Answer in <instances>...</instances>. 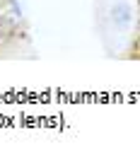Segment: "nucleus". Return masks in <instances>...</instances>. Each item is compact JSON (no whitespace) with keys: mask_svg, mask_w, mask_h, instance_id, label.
Masks as SVG:
<instances>
[{"mask_svg":"<svg viewBox=\"0 0 140 157\" xmlns=\"http://www.w3.org/2000/svg\"><path fill=\"white\" fill-rule=\"evenodd\" d=\"M111 22L116 24V29H128L133 22V7L128 2H116L111 7Z\"/></svg>","mask_w":140,"mask_h":157,"instance_id":"1","label":"nucleus"}]
</instances>
